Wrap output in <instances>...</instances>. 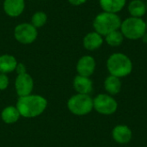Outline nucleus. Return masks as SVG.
Segmentation results:
<instances>
[{"mask_svg": "<svg viewBox=\"0 0 147 147\" xmlns=\"http://www.w3.org/2000/svg\"><path fill=\"white\" fill-rule=\"evenodd\" d=\"M142 1H144V2H145V1H147V0H142Z\"/></svg>", "mask_w": 147, "mask_h": 147, "instance_id": "26", "label": "nucleus"}, {"mask_svg": "<svg viewBox=\"0 0 147 147\" xmlns=\"http://www.w3.org/2000/svg\"><path fill=\"white\" fill-rule=\"evenodd\" d=\"M146 8H147V1H146Z\"/></svg>", "mask_w": 147, "mask_h": 147, "instance_id": "27", "label": "nucleus"}, {"mask_svg": "<svg viewBox=\"0 0 147 147\" xmlns=\"http://www.w3.org/2000/svg\"><path fill=\"white\" fill-rule=\"evenodd\" d=\"M93 109L102 115H112L118 109V102L113 96L101 93L93 98Z\"/></svg>", "mask_w": 147, "mask_h": 147, "instance_id": "6", "label": "nucleus"}, {"mask_svg": "<svg viewBox=\"0 0 147 147\" xmlns=\"http://www.w3.org/2000/svg\"><path fill=\"white\" fill-rule=\"evenodd\" d=\"M104 42L103 36L96 31L86 34L83 39V46L88 51H96L99 49Z\"/></svg>", "mask_w": 147, "mask_h": 147, "instance_id": "12", "label": "nucleus"}, {"mask_svg": "<svg viewBox=\"0 0 147 147\" xmlns=\"http://www.w3.org/2000/svg\"><path fill=\"white\" fill-rule=\"evenodd\" d=\"M103 87L107 94L114 96L121 90V80L117 77L109 75L103 82Z\"/></svg>", "mask_w": 147, "mask_h": 147, "instance_id": "15", "label": "nucleus"}, {"mask_svg": "<svg viewBox=\"0 0 147 147\" xmlns=\"http://www.w3.org/2000/svg\"><path fill=\"white\" fill-rule=\"evenodd\" d=\"M38 36V30L31 23L22 22L16 26L14 37L21 44L29 45L35 41Z\"/></svg>", "mask_w": 147, "mask_h": 147, "instance_id": "7", "label": "nucleus"}, {"mask_svg": "<svg viewBox=\"0 0 147 147\" xmlns=\"http://www.w3.org/2000/svg\"><path fill=\"white\" fill-rule=\"evenodd\" d=\"M146 31H147V21H146Z\"/></svg>", "mask_w": 147, "mask_h": 147, "instance_id": "25", "label": "nucleus"}, {"mask_svg": "<svg viewBox=\"0 0 147 147\" xmlns=\"http://www.w3.org/2000/svg\"><path fill=\"white\" fill-rule=\"evenodd\" d=\"M140 40H142V41L145 43V44H147V31L144 34V35L141 37V39Z\"/></svg>", "mask_w": 147, "mask_h": 147, "instance_id": "24", "label": "nucleus"}, {"mask_svg": "<svg viewBox=\"0 0 147 147\" xmlns=\"http://www.w3.org/2000/svg\"><path fill=\"white\" fill-rule=\"evenodd\" d=\"M130 16L142 18L147 12L146 3L142 0H132L127 5Z\"/></svg>", "mask_w": 147, "mask_h": 147, "instance_id": "16", "label": "nucleus"}, {"mask_svg": "<svg viewBox=\"0 0 147 147\" xmlns=\"http://www.w3.org/2000/svg\"><path fill=\"white\" fill-rule=\"evenodd\" d=\"M120 30L124 37L128 40H140L144 34L146 32V21H144L142 18L133 16L127 17L121 22Z\"/></svg>", "mask_w": 147, "mask_h": 147, "instance_id": "4", "label": "nucleus"}, {"mask_svg": "<svg viewBox=\"0 0 147 147\" xmlns=\"http://www.w3.org/2000/svg\"><path fill=\"white\" fill-rule=\"evenodd\" d=\"M107 70L109 75L122 78L130 75L133 71V62L131 59L123 53H114L107 59Z\"/></svg>", "mask_w": 147, "mask_h": 147, "instance_id": "2", "label": "nucleus"}, {"mask_svg": "<svg viewBox=\"0 0 147 147\" xmlns=\"http://www.w3.org/2000/svg\"><path fill=\"white\" fill-rule=\"evenodd\" d=\"M74 90L79 94L90 95L93 90V82L89 77L77 75L72 82Z\"/></svg>", "mask_w": 147, "mask_h": 147, "instance_id": "13", "label": "nucleus"}, {"mask_svg": "<svg viewBox=\"0 0 147 147\" xmlns=\"http://www.w3.org/2000/svg\"><path fill=\"white\" fill-rule=\"evenodd\" d=\"M16 107L20 115L25 118H34L40 115L47 107V101L40 95H28L18 98Z\"/></svg>", "mask_w": 147, "mask_h": 147, "instance_id": "1", "label": "nucleus"}, {"mask_svg": "<svg viewBox=\"0 0 147 147\" xmlns=\"http://www.w3.org/2000/svg\"><path fill=\"white\" fill-rule=\"evenodd\" d=\"M96 67V59L90 55H84L78 60L76 70L78 71V75L90 78L95 72Z\"/></svg>", "mask_w": 147, "mask_h": 147, "instance_id": "9", "label": "nucleus"}, {"mask_svg": "<svg viewBox=\"0 0 147 147\" xmlns=\"http://www.w3.org/2000/svg\"><path fill=\"white\" fill-rule=\"evenodd\" d=\"M16 59L10 54L0 55V72L2 73H10L16 70L17 65Z\"/></svg>", "mask_w": 147, "mask_h": 147, "instance_id": "17", "label": "nucleus"}, {"mask_svg": "<svg viewBox=\"0 0 147 147\" xmlns=\"http://www.w3.org/2000/svg\"><path fill=\"white\" fill-rule=\"evenodd\" d=\"M15 71H16L17 75H21V74L27 73V68H26V66H25V65L23 63H17Z\"/></svg>", "mask_w": 147, "mask_h": 147, "instance_id": "22", "label": "nucleus"}, {"mask_svg": "<svg viewBox=\"0 0 147 147\" xmlns=\"http://www.w3.org/2000/svg\"><path fill=\"white\" fill-rule=\"evenodd\" d=\"M112 138L115 142L120 145H126L132 140L133 132L128 126L124 124H119L113 128Z\"/></svg>", "mask_w": 147, "mask_h": 147, "instance_id": "10", "label": "nucleus"}, {"mask_svg": "<svg viewBox=\"0 0 147 147\" xmlns=\"http://www.w3.org/2000/svg\"><path fill=\"white\" fill-rule=\"evenodd\" d=\"M101 9L104 12L118 14L127 4V0H99Z\"/></svg>", "mask_w": 147, "mask_h": 147, "instance_id": "14", "label": "nucleus"}, {"mask_svg": "<svg viewBox=\"0 0 147 147\" xmlns=\"http://www.w3.org/2000/svg\"><path fill=\"white\" fill-rule=\"evenodd\" d=\"M20 116V113L15 106H8L4 108L1 113V118L6 124L16 123L19 120Z\"/></svg>", "mask_w": 147, "mask_h": 147, "instance_id": "18", "label": "nucleus"}, {"mask_svg": "<svg viewBox=\"0 0 147 147\" xmlns=\"http://www.w3.org/2000/svg\"><path fill=\"white\" fill-rule=\"evenodd\" d=\"M67 108L75 115H86L93 110V98L90 95L77 93L69 98Z\"/></svg>", "mask_w": 147, "mask_h": 147, "instance_id": "5", "label": "nucleus"}, {"mask_svg": "<svg viewBox=\"0 0 147 147\" xmlns=\"http://www.w3.org/2000/svg\"><path fill=\"white\" fill-rule=\"evenodd\" d=\"M15 88L19 97L30 95L34 89V80L32 77L28 72L17 75L15 81Z\"/></svg>", "mask_w": 147, "mask_h": 147, "instance_id": "8", "label": "nucleus"}, {"mask_svg": "<svg viewBox=\"0 0 147 147\" xmlns=\"http://www.w3.org/2000/svg\"><path fill=\"white\" fill-rule=\"evenodd\" d=\"M9 81L7 74L0 72V90L7 89V87L9 86Z\"/></svg>", "mask_w": 147, "mask_h": 147, "instance_id": "21", "label": "nucleus"}, {"mask_svg": "<svg viewBox=\"0 0 147 147\" xmlns=\"http://www.w3.org/2000/svg\"><path fill=\"white\" fill-rule=\"evenodd\" d=\"M68 2L73 6H80L87 2V0H68Z\"/></svg>", "mask_w": 147, "mask_h": 147, "instance_id": "23", "label": "nucleus"}, {"mask_svg": "<svg viewBox=\"0 0 147 147\" xmlns=\"http://www.w3.org/2000/svg\"><path fill=\"white\" fill-rule=\"evenodd\" d=\"M3 9L8 16L18 17L25 9V0H3Z\"/></svg>", "mask_w": 147, "mask_h": 147, "instance_id": "11", "label": "nucleus"}, {"mask_svg": "<svg viewBox=\"0 0 147 147\" xmlns=\"http://www.w3.org/2000/svg\"><path fill=\"white\" fill-rule=\"evenodd\" d=\"M121 22L122 20L118 14L102 11L96 15L93 20L94 31L104 37L108 34L120 29Z\"/></svg>", "mask_w": 147, "mask_h": 147, "instance_id": "3", "label": "nucleus"}, {"mask_svg": "<svg viewBox=\"0 0 147 147\" xmlns=\"http://www.w3.org/2000/svg\"><path fill=\"white\" fill-rule=\"evenodd\" d=\"M124 39H125V37L120 29L113 31V32L108 34L106 36H104V40L106 41V43L109 46L113 47L121 46L123 43Z\"/></svg>", "mask_w": 147, "mask_h": 147, "instance_id": "19", "label": "nucleus"}, {"mask_svg": "<svg viewBox=\"0 0 147 147\" xmlns=\"http://www.w3.org/2000/svg\"><path fill=\"white\" fill-rule=\"evenodd\" d=\"M47 22V15L44 11H36L31 17V24L37 29L42 28Z\"/></svg>", "mask_w": 147, "mask_h": 147, "instance_id": "20", "label": "nucleus"}]
</instances>
